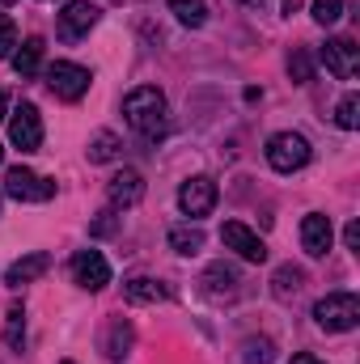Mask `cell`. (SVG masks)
<instances>
[{"label":"cell","mask_w":360,"mask_h":364,"mask_svg":"<svg viewBox=\"0 0 360 364\" xmlns=\"http://www.w3.org/2000/svg\"><path fill=\"white\" fill-rule=\"evenodd\" d=\"M123 114L127 123L144 136V140H162L170 132V114H166V93L157 85H140L123 97Z\"/></svg>","instance_id":"6da1fadb"},{"label":"cell","mask_w":360,"mask_h":364,"mask_svg":"<svg viewBox=\"0 0 360 364\" xmlns=\"http://www.w3.org/2000/svg\"><path fill=\"white\" fill-rule=\"evenodd\" d=\"M314 322L331 335L339 331H352L360 322V296L356 292H327L318 305H314Z\"/></svg>","instance_id":"7a4b0ae2"},{"label":"cell","mask_w":360,"mask_h":364,"mask_svg":"<svg viewBox=\"0 0 360 364\" xmlns=\"http://www.w3.org/2000/svg\"><path fill=\"white\" fill-rule=\"evenodd\" d=\"M268 166L275 174H297L309 166V140L297 132H275L268 140Z\"/></svg>","instance_id":"3957f363"},{"label":"cell","mask_w":360,"mask_h":364,"mask_svg":"<svg viewBox=\"0 0 360 364\" xmlns=\"http://www.w3.org/2000/svg\"><path fill=\"white\" fill-rule=\"evenodd\" d=\"M4 195H13L17 203H47L55 195V182L34 174V170H26V166H13L4 174Z\"/></svg>","instance_id":"277c9868"},{"label":"cell","mask_w":360,"mask_h":364,"mask_svg":"<svg viewBox=\"0 0 360 364\" xmlns=\"http://www.w3.org/2000/svg\"><path fill=\"white\" fill-rule=\"evenodd\" d=\"M9 140H13V149H21V153H34V149L43 144V114H38L34 102H21V106L13 110V119H9Z\"/></svg>","instance_id":"5b68a950"},{"label":"cell","mask_w":360,"mask_h":364,"mask_svg":"<svg viewBox=\"0 0 360 364\" xmlns=\"http://www.w3.org/2000/svg\"><path fill=\"white\" fill-rule=\"evenodd\" d=\"M47 85H51L55 97L77 102V97H85V93H90V68L68 64V60H55V64L47 68Z\"/></svg>","instance_id":"8992f818"},{"label":"cell","mask_w":360,"mask_h":364,"mask_svg":"<svg viewBox=\"0 0 360 364\" xmlns=\"http://www.w3.org/2000/svg\"><path fill=\"white\" fill-rule=\"evenodd\" d=\"M318 60L327 64V73L331 77H339V81H352L360 68V47L352 38H327L322 43V51H318Z\"/></svg>","instance_id":"52a82bcc"},{"label":"cell","mask_w":360,"mask_h":364,"mask_svg":"<svg viewBox=\"0 0 360 364\" xmlns=\"http://www.w3.org/2000/svg\"><path fill=\"white\" fill-rule=\"evenodd\" d=\"M73 279L85 288V292H102L110 284V263L102 250H77L73 255Z\"/></svg>","instance_id":"ba28073f"},{"label":"cell","mask_w":360,"mask_h":364,"mask_svg":"<svg viewBox=\"0 0 360 364\" xmlns=\"http://www.w3.org/2000/svg\"><path fill=\"white\" fill-rule=\"evenodd\" d=\"M179 208L191 216V220H199V216H208L212 208H216V182L212 178H186L179 186Z\"/></svg>","instance_id":"9c48e42d"},{"label":"cell","mask_w":360,"mask_h":364,"mask_svg":"<svg viewBox=\"0 0 360 364\" xmlns=\"http://www.w3.org/2000/svg\"><path fill=\"white\" fill-rule=\"evenodd\" d=\"M221 242H225L229 250H238V259H246V263H263V259H268V246H263V237H259L255 229H246L242 220H225V229H221Z\"/></svg>","instance_id":"30bf717a"},{"label":"cell","mask_w":360,"mask_h":364,"mask_svg":"<svg viewBox=\"0 0 360 364\" xmlns=\"http://www.w3.org/2000/svg\"><path fill=\"white\" fill-rule=\"evenodd\" d=\"M331 242H335V229H331V216H322V212H309V216L301 220V246H305V255H314V259H322V255L331 250Z\"/></svg>","instance_id":"8fae6325"},{"label":"cell","mask_w":360,"mask_h":364,"mask_svg":"<svg viewBox=\"0 0 360 364\" xmlns=\"http://www.w3.org/2000/svg\"><path fill=\"white\" fill-rule=\"evenodd\" d=\"M93 26H97V9L90 0H68L64 4V13H60V34L64 38H81V34H90Z\"/></svg>","instance_id":"7c38bea8"},{"label":"cell","mask_w":360,"mask_h":364,"mask_svg":"<svg viewBox=\"0 0 360 364\" xmlns=\"http://www.w3.org/2000/svg\"><path fill=\"white\" fill-rule=\"evenodd\" d=\"M106 195H110L115 208H136V203L144 199V178H140V170H123V174H115L110 186H106Z\"/></svg>","instance_id":"4fadbf2b"},{"label":"cell","mask_w":360,"mask_h":364,"mask_svg":"<svg viewBox=\"0 0 360 364\" xmlns=\"http://www.w3.org/2000/svg\"><path fill=\"white\" fill-rule=\"evenodd\" d=\"M47 267H51V255H47V250H34V255L17 259V263L4 272V284H9V288H21V284H30V279L47 275Z\"/></svg>","instance_id":"5bb4252c"},{"label":"cell","mask_w":360,"mask_h":364,"mask_svg":"<svg viewBox=\"0 0 360 364\" xmlns=\"http://www.w3.org/2000/svg\"><path fill=\"white\" fill-rule=\"evenodd\" d=\"M123 296H127L132 305H153V301L166 296V288H162L157 279H149V275H132V279H123Z\"/></svg>","instance_id":"9a60e30c"},{"label":"cell","mask_w":360,"mask_h":364,"mask_svg":"<svg viewBox=\"0 0 360 364\" xmlns=\"http://www.w3.org/2000/svg\"><path fill=\"white\" fill-rule=\"evenodd\" d=\"M132 343H136V331H132V322H110V331H106V343H102V352L110 356V360H123L127 352H132Z\"/></svg>","instance_id":"2e32d148"},{"label":"cell","mask_w":360,"mask_h":364,"mask_svg":"<svg viewBox=\"0 0 360 364\" xmlns=\"http://www.w3.org/2000/svg\"><path fill=\"white\" fill-rule=\"evenodd\" d=\"M203 284H208L212 296H233L242 279H238V267H229V263H212V267L203 272Z\"/></svg>","instance_id":"e0dca14e"},{"label":"cell","mask_w":360,"mask_h":364,"mask_svg":"<svg viewBox=\"0 0 360 364\" xmlns=\"http://www.w3.org/2000/svg\"><path fill=\"white\" fill-rule=\"evenodd\" d=\"M170 250L174 255H199L203 250V229L199 225H174L170 229Z\"/></svg>","instance_id":"ac0fdd59"},{"label":"cell","mask_w":360,"mask_h":364,"mask_svg":"<svg viewBox=\"0 0 360 364\" xmlns=\"http://www.w3.org/2000/svg\"><path fill=\"white\" fill-rule=\"evenodd\" d=\"M21 343H26V309H21V301H13L4 314V348L21 352Z\"/></svg>","instance_id":"d6986e66"},{"label":"cell","mask_w":360,"mask_h":364,"mask_svg":"<svg viewBox=\"0 0 360 364\" xmlns=\"http://www.w3.org/2000/svg\"><path fill=\"white\" fill-rule=\"evenodd\" d=\"M38 64H43V38H26V43H21V51L13 55L17 77H34V73H38Z\"/></svg>","instance_id":"ffe728a7"},{"label":"cell","mask_w":360,"mask_h":364,"mask_svg":"<svg viewBox=\"0 0 360 364\" xmlns=\"http://www.w3.org/2000/svg\"><path fill=\"white\" fill-rule=\"evenodd\" d=\"M119 149H123V140H119L115 132H97V136L90 140V161L93 166H106V161L119 157Z\"/></svg>","instance_id":"44dd1931"},{"label":"cell","mask_w":360,"mask_h":364,"mask_svg":"<svg viewBox=\"0 0 360 364\" xmlns=\"http://www.w3.org/2000/svg\"><path fill=\"white\" fill-rule=\"evenodd\" d=\"M301 284H305V272H301V267H292V263H284L280 272L271 275V292H275L280 301H288V296H292Z\"/></svg>","instance_id":"7402d4cb"},{"label":"cell","mask_w":360,"mask_h":364,"mask_svg":"<svg viewBox=\"0 0 360 364\" xmlns=\"http://www.w3.org/2000/svg\"><path fill=\"white\" fill-rule=\"evenodd\" d=\"M170 13L179 17L182 26H191V30H199L208 21V4L203 0H170Z\"/></svg>","instance_id":"603a6c76"},{"label":"cell","mask_w":360,"mask_h":364,"mask_svg":"<svg viewBox=\"0 0 360 364\" xmlns=\"http://www.w3.org/2000/svg\"><path fill=\"white\" fill-rule=\"evenodd\" d=\"M288 77H292V85H309V81H314V55H309L305 47H292V55H288Z\"/></svg>","instance_id":"cb8c5ba5"},{"label":"cell","mask_w":360,"mask_h":364,"mask_svg":"<svg viewBox=\"0 0 360 364\" xmlns=\"http://www.w3.org/2000/svg\"><path fill=\"white\" fill-rule=\"evenodd\" d=\"M242 360L246 364H271L275 360V343H271V339H246V343H242Z\"/></svg>","instance_id":"d4e9b609"},{"label":"cell","mask_w":360,"mask_h":364,"mask_svg":"<svg viewBox=\"0 0 360 364\" xmlns=\"http://www.w3.org/2000/svg\"><path fill=\"white\" fill-rule=\"evenodd\" d=\"M335 123H339L344 132H356L360 127V97L356 93H344V102H339V110H335Z\"/></svg>","instance_id":"484cf974"},{"label":"cell","mask_w":360,"mask_h":364,"mask_svg":"<svg viewBox=\"0 0 360 364\" xmlns=\"http://www.w3.org/2000/svg\"><path fill=\"white\" fill-rule=\"evenodd\" d=\"M344 17V0H314V21L318 26H335Z\"/></svg>","instance_id":"4316f807"},{"label":"cell","mask_w":360,"mask_h":364,"mask_svg":"<svg viewBox=\"0 0 360 364\" xmlns=\"http://www.w3.org/2000/svg\"><path fill=\"white\" fill-rule=\"evenodd\" d=\"M13 47H17V26H13L9 13H0V60H4Z\"/></svg>","instance_id":"83f0119b"},{"label":"cell","mask_w":360,"mask_h":364,"mask_svg":"<svg viewBox=\"0 0 360 364\" xmlns=\"http://www.w3.org/2000/svg\"><path fill=\"white\" fill-rule=\"evenodd\" d=\"M115 229H119V216H110V212H106L102 220H93V225H90V233H93V237H110Z\"/></svg>","instance_id":"f1b7e54d"},{"label":"cell","mask_w":360,"mask_h":364,"mask_svg":"<svg viewBox=\"0 0 360 364\" xmlns=\"http://www.w3.org/2000/svg\"><path fill=\"white\" fill-rule=\"evenodd\" d=\"M344 242H348V250H360V220H352V225L344 229Z\"/></svg>","instance_id":"f546056e"},{"label":"cell","mask_w":360,"mask_h":364,"mask_svg":"<svg viewBox=\"0 0 360 364\" xmlns=\"http://www.w3.org/2000/svg\"><path fill=\"white\" fill-rule=\"evenodd\" d=\"M288 364H322V360H318L314 352H297V356H292V360H288Z\"/></svg>","instance_id":"4dcf8cb0"},{"label":"cell","mask_w":360,"mask_h":364,"mask_svg":"<svg viewBox=\"0 0 360 364\" xmlns=\"http://www.w3.org/2000/svg\"><path fill=\"white\" fill-rule=\"evenodd\" d=\"M297 9H301V0H284V13H288V17H292Z\"/></svg>","instance_id":"1f68e13d"},{"label":"cell","mask_w":360,"mask_h":364,"mask_svg":"<svg viewBox=\"0 0 360 364\" xmlns=\"http://www.w3.org/2000/svg\"><path fill=\"white\" fill-rule=\"evenodd\" d=\"M0 119H9V97L0 93Z\"/></svg>","instance_id":"d6a6232c"},{"label":"cell","mask_w":360,"mask_h":364,"mask_svg":"<svg viewBox=\"0 0 360 364\" xmlns=\"http://www.w3.org/2000/svg\"><path fill=\"white\" fill-rule=\"evenodd\" d=\"M238 4H263V0H238Z\"/></svg>","instance_id":"836d02e7"},{"label":"cell","mask_w":360,"mask_h":364,"mask_svg":"<svg viewBox=\"0 0 360 364\" xmlns=\"http://www.w3.org/2000/svg\"><path fill=\"white\" fill-rule=\"evenodd\" d=\"M0 4H13V0H0Z\"/></svg>","instance_id":"e575fe53"},{"label":"cell","mask_w":360,"mask_h":364,"mask_svg":"<svg viewBox=\"0 0 360 364\" xmlns=\"http://www.w3.org/2000/svg\"><path fill=\"white\" fill-rule=\"evenodd\" d=\"M0 161H4V149H0Z\"/></svg>","instance_id":"d590c367"},{"label":"cell","mask_w":360,"mask_h":364,"mask_svg":"<svg viewBox=\"0 0 360 364\" xmlns=\"http://www.w3.org/2000/svg\"><path fill=\"white\" fill-rule=\"evenodd\" d=\"M64 364H73V360H64Z\"/></svg>","instance_id":"8d00e7d4"}]
</instances>
